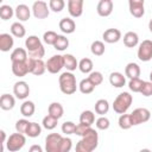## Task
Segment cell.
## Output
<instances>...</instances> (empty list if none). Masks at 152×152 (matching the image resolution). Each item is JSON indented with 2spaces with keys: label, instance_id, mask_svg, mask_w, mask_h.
<instances>
[{
  "label": "cell",
  "instance_id": "1",
  "mask_svg": "<svg viewBox=\"0 0 152 152\" xmlns=\"http://www.w3.org/2000/svg\"><path fill=\"white\" fill-rule=\"evenodd\" d=\"M99 135L91 126L82 135V139L76 144V152H91L97 147Z\"/></svg>",
  "mask_w": 152,
  "mask_h": 152
},
{
  "label": "cell",
  "instance_id": "2",
  "mask_svg": "<svg viewBox=\"0 0 152 152\" xmlns=\"http://www.w3.org/2000/svg\"><path fill=\"white\" fill-rule=\"evenodd\" d=\"M25 46L31 58H42L45 55V49L37 36H28L25 40Z\"/></svg>",
  "mask_w": 152,
  "mask_h": 152
},
{
  "label": "cell",
  "instance_id": "3",
  "mask_svg": "<svg viewBox=\"0 0 152 152\" xmlns=\"http://www.w3.org/2000/svg\"><path fill=\"white\" fill-rule=\"evenodd\" d=\"M58 83H59L61 91L63 94H65V95H71L77 89L76 77L71 71H68V70L65 72L61 74L59 78H58Z\"/></svg>",
  "mask_w": 152,
  "mask_h": 152
},
{
  "label": "cell",
  "instance_id": "4",
  "mask_svg": "<svg viewBox=\"0 0 152 152\" xmlns=\"http://www.w3.org/2000/svg\"><path fill=\"white\" fill-rule=\"evenodd\" d=\"M132 101H133V97L127 91H124V93H120L116 99L114 100L113 102V109L115 113L118 114H124L128 110V108L131 107L132 104Z\"/></svg>",
  "mask_w": 152,
  "mask_h": 152
},
{
  "label": "cell",
  "instance_id": "5",
  "mask_svg": "<svg viewBox=\"0 0 152 152\" xmlns=\"http://www.w3.org/2000/svg\"><path fill=\"white\" fill-rule=\"evenodd\" d=\"M25 142H26L25 135L23 133L17 132V133H13L8 137V139L6 141V147L10 152H17L24 147Z\"/></svg>",
  "mask_w": 152,
  "mask_h": 152
},
{
  "label": "cell",
  "instance_id": "6",
  "mask_svg": "<svg viewBox=\"0 0 152 152\" xmlns=\"http://www.w3.org/2000/svg\"><path fill=\"white\" fill-rule=\"evenodd\" d=\"M63 137L59 133H50L45 138V150L46 152H61Z\"/></svg>",
  "mask_w": 152,
  "mask_h": 152
},
{
  "label": "cell",
  "instance_id": "7",
  "mask_svg": "<svg viewBox=\"0 0 152 152\" xmlns=\"http://www.w3.org/2000/svg\"><path fill=\"white\" fill-rule=\"evenodd\" d=\"M138 58L141 62H148L152 59V40L145 39L139 44L138 48Z\"/></svg>",
  "mask_w": 152,
  "mask_h": 152
},
{
  "label": "cell",
  "instance_id": "8",
  "mask_svg": "<svg viewBox=\"0 0 152 152\" xmlns=\"http://www.w3.org/2000/svg\"><path fill=\"white\" fill-rule=\"evenodd\" d=\"M150 118H151V112L147 108H137L131 113V119H132L133 126L144 124V122L148 121Z\"/></svg>",
  "mask_w": 152,
  "mask_h": 152
},
{
  "label": "cell",
  "instance_id": "9",
  "mask_svg": "<svg viewBox=\"0 0 152 152\" xmlns=\"http://www.w3.org/2000/svg\"><path fill=\"white\" fill-rule=\"evenodd\" d=\"M64 68V58L62 55H55L50 57L46 62V70L50 74H57Z\"/></svg>",
  "mask_w": 152,
  "mask_h": 152
},
{
  "label": "cell",
  "instance_id": "10",
  "mask_svg": "<svg viewBox=\"0 0 152 152\" xmlns=\"http://www.w3.org/2000/svg\"><path fill=\"white\" fill-rule=\"evenodd\" d=\"M50 7H48V4L43 0H37L32 5V13L34 18L37 19H45L49 17Z\"/></svg>",
  "mask_w": 152,
  "mask_h": 152
},
{
  "label": "cell",
  "instance_id": "11",
  "mask_svg": "<svg viewBox=\"0 0 152 152\" xmlns=\"http://www.w3.org/2000/svg\"><path fill=\"white\" fill-rule=\"evenodd\" d=\"M27 62H28L30 74H33L36 76H40L45 72L46 63H44L42 58H31V57H28Z\"/></svg>",
  "mask_w": 152,
  "mask_h": 152
},
{
  "label": "cell",
  "instance_id": "12",
  "mask_svg": "<svg viewBox=\"0 0 152 152\" xmlns=\"http://www.w3.org/2000/svg\"><path fill=\"white\" fill-rule=\"evenodd\" d=\"M13 94L17 99L24 100L30 95V87L25 81H18L13 86Z\"/></svg>",
  "mask_w": 152,
  "mask_h": 152
},
{
  "label": "cell",
  "instance_id": "13",
  "mask_svg": "<svg viewBox=\"0 0 152 152\" xmlns=\"http://www.w3.org/2000/svg\"><path fill=\"white\" fill-rule=\"evenodd\" d=\"M144 2H145V0H128L129 13L134 18H141L144 15V13H145Z\"/></svg>",
  "mask_w": 152,
  "mask_h": 152
},
{
  "label": "cell",
  "instance_id": "14",
  "mask_svg": "<svg viewBox=\"0 0 152 152\" xmlns=\"http://www.w3.org/2000/svg\"><path fill=\"white\" fill-rule=\"evenodd\" d=\"M83 0H68V12L72 18H78L83 13Z\"/></svg>",
  "mask_w": 152,
  "mask_h": 152
},
{
  "label": "cell",
  "instance_id": "15",
  "mask_svg": "<svg viewBox=\"0 0 152 152\" xmlns=\"http://www.w3.org/2000/svg\"><path fill=\"white\" fill-rule=\"evenodd\" d=\"M27 59L26 61H21V62H12V72H13L14 76L24 77L25 75H27L30 72Z\"/></svg>",
  "mask_w": 152,
  "mask_h": 152
},
{
  "label": "cell",
  "instance_id": "16",
  "mask_svg": "<svg viewBox=\"0 0 152 152\" xmlns=\"http://www.w3.org/2000/svg\"><path fill=\"white\" fill-rule=\"evenodd\" d=\"M97 14L100 17H108L113 12V1L112 0H100L96 7Z\"/></svg>",
  "mask_w": 152,
  "mask_h": 152
},
{
  "label": "cell",
  "instance_id": "17",
  "mask_svg": "<svg viewBox=\"0 0 152 152\" xmlns=\"http://www.w3.org/2000/svg\"><path fill=\"white\" fill-rule=\"evenodd\" d=\"M102 38L106 43H109V44L118 43L121 39V31L118 28H107L103 32Z\"/></svg>",
  "mask_w": 152,
  "mask_h": 152
},
{
  "label": "cell",
  "instance_id": "18",
  "mask_svg": "<svg viewBox=\"0 0 152 152\" xmlns=\"http://www.w3.org/2000/svg\"><path fill=\"white\" fill-rule=\"evenodd\" d=\"M14 14L17 17V19H19V21H26L30 19L31 15V10L28 8V6H26L25 4H20L15 7L14 10Z\"/></svg>",
  "mask_w": 152,
  "mask_h": 152
},
{
  "label": "cell",
  "instance_id": "19",
  "mask_svg": "<svg viewBox=\"0 0 152 152\" xmlns=\"http://www.w3.org/2000/svg\"><path fill=\"white\" fill-rule=\"evenodd\" d=\"M14 45L13 37L10 33H1L0 34V50L2 52L10 51Z\"/></svg>",
  "mask_w": 152,
  "mask_h": 152
},
{
  "label": "cell",
  "instance_id": "20",
  "mask_svg": "<svg viewBox=\"0 0 152 152\" xmlns=\"http://www.w3.org/2000/svg\"><path fill=\"white\" fill-rule=\"evenodd\" d=\"M59 28L63 33L70 34L76 30V24L71 18H63L59 21Z\"/></svg>",
  "mask_w": 152,
  "mask_h": 152
},
{
  "label": "cell",
  "instance_id": "21",
  "mask_svg": "<svg viewBox=\"0 0 152 152\" xmlns=\"http://www.w3.org/2000/svg\"><path fill=\"white\" fill-rule=\"evenodd\" d=\"M109 83L115 88H122L126 84V77L121 72H112L109 75Z\"/></svg>",
  "mask_w": 152,
  "mask_h": 152
},
{
  "label": "cell",
  "instance_id": "22",
  "mask_svg": "<svg viewBox=\"0 0 152 152\" xmlns=\"http://www.w3.org/2000/svg\"><path fill=\"white\" fill-rule=\"evenodd\" d=\"M14 104H15V100H14V97L12 95H10V94H2L1 95V97H0V107H1V109L11 110V109H13Z\"/></svg>",
  "mask_w": 152,
  "mask_h": 152
},
{
  "label": "cell",
  "instance_id": "23",
  "mask_svg": "<svg viewBox=\"0 0 152 152\" xmlns=\"http://www.w3.org/2000/svg\"><path fill=\"white\" fill-rule=\"evenodd\" d=\"M139 43V36L133 32V31H128L125 33L124 36V44L127 46V48H134L137 46Z\"/></svg>",
  "mask_w": 152,
  "mask_h": 152
},
{
  "label": "cell",
  "instance_id": "24",
  "mask_svg": "<svg viewBox=\"0 0 152 152\" xmlns=\"http://www.w3.org/2000/svg\"><path fill=\"white\" fill-rule=\"evenodd\" d=\"M63 58H64V68L68 71H74L76 70V68H78V62L76 57H74L71 53L63 55Z\"/></svg>",
  "mask_w": 152,
  "mask_h": 152
},
{
  "label": "cell",
  "instance_id": "25",
  "mask_svg": "<svg viewBox=\"0 0 152 152\" xmlns=\"http://www.w3.org/2000/svg\"><path fill=\"white\" fill-rule=\"evenodd\" d=\"M125 75L128 77V78H135V77H139L140 76V66L137 64V63H128L125 68Z\"/></svg>",
  "mask_w": 152,
  "mask_h": 152
},
{
  "label": "cell",
  "instance_id": "26",
  "mask_svg": "<svg viewBox=\"0 0 152 152\" xmlns=\"http://www.w3.org/2000/svg\"><path fill=\"white\" fill-rule=\"evenodd\" d=\"M48 112L50 115L57 118V119H61L64 114V109H63V106L59 103V102H52L49 104V108H48Z\"/></svg>",
  "mask_w": 152,
  "mask_h": 152
},
{
  "label": "cell",
  "instance_id": "27",
  "mask_svg": "<svg viewBox=\"0 0 152 152\" xmlns=\"http://www.w3.org/2000/svg\"><path fill=\"white\" fill-rule=\"evenodd\" d=\"M27 50L23 49V48H17L12 51L11 53V61L12 62H21V61H26L27 57Z\"/></svg>",
  "mask_w": 152,
  "mask_h": 152
},
{
  "label": "cell",
  "instance_id": "28",
  "mask_svg": "<svg viewBox=\"0 0 152 152\" xmlns=\"http://www.w3.org/2000/svg\"><path fill=\"white\" fill-rule=\"evenodd\" d=\"M34 110H36V107L32 101H24L23 104L20 106V113L25 118H31L33 115Z\"/></svg>",
  "mask_w": 152,
  "mask_h": 152
},
{
  "label": "cell",
  "instance_id": "29",
  "mask_svg": "<svg viewBox=\"0 0 152 152\" xmlns=\"http://www.w3.org/2000/svg\"><path fill=\"white\" fill-rule=\"evenodd\" d=\"M78 88H80V91L82 94H90L93 93V90L95 89V84L89 80V78H83L80 84H78Z\"/></svg>",
  "mask_w": 152,
  "mask_h": 152
},
{
  "label": "cell",
  "instance_id": "30",
  "mask_svg": "<svg viewBox=\"0 0 152 152\" xmlns=\"http://www.w3.org/2000/svg\"><path fill=\"white\" fill-rule=\"evenodd\" d=\"M95 121V114L91 110H83L80 115V122L87 126H91Z\"/></svg>",
  "mask_w": 152,
  "mask_h": 152
},
{
  "label": "cell",
  "instance_id": "31",
  "mask_svg": "<svg viewBox=\"0 0 152 152\" xmlns=\"http://www.w3.org/2000/svg\"><path fill=\"white\" fill-rule=\"evenodd\" d=\"M11 33L17 38H23L25 36V33H26V30H25V27H24V25L21 23L15 21V23H13L11 25Z\"/></svg>",
  "mask_w": 152,
  "mask_h": 152
},
{
  "label": "cell",
  "instance_id": "32",
  "mask_svg": "<svg viewBox=\"0 0 152 152\" xmlns=\"http://www.w3.org/2000/svg\"><path fill=\"white\" fill-rule=\"evenodd\" d=\"M109 110V103L107 100L104 99H100L96 101L95 103V112L99 114V115H103V114H107Z\"/></svg>",
  "mask_w": 152,
  "mask_h": 152
},
{
  "label": "cell",
  "instance_id": "33",
  "mask_svg": "<svg viewBox=\"0 0 152 152\" xmlns=\"http://www.w3.org/2000/svg\"><path fill=\"white\" fill-rule=\"evenodd\" d=\"M57 124H58V119L55 118V116H52V115H50V114H48L46 116H44V118H43V121H42L43 127H44L45 129H49V131L56 128Z\"/></svg>",
  "mask_w": 152,
  "mask_h": 152
},
{
  "label": "cell",
  "instance_id": "34",
  "mask_svg": "<svg viewBox=\"0 0 152 152\" xmlns=\"http://www.w3.org/2000/svg\"><path fill=\"white\" fill-rule=\"evenodd\" d=\"M78 69L83 74H90L93 71V62L90 58H82L78 62Z\"/></svg>",
  "mask_w": 152,
  "mask_h": 152
},
{
  "label": "cell",
  "instance_id": "35",
  "mask_svg": "<svg viewBox=\"0 0 152 152\" xmlns=\"http://www.w3.org/2000/svg\"><path fill=\"white\" fill-rule=\"evenodd\" d=\"M40 133H42L40 125L37 124V122H30L28 128L26 131V135L30 137V138H37L38 135H40Z\"/></svg>",
  "mask_w": 152,
  "mask_h": 152
},
{
  "label": "cell",
  "instance_id": "36",
  "mask_svg": "<svg viewBox=\"0 0 152 152\" xmlns=\"http://www.w3.org/2000/svg\"><path fill=\"white\" fill-rule=\"evenodd\" d=\"M118 122H119V127L121 129H128V128H131L133 126L132 119H131V114H126V113L120 115Z\"/></svg>",
  "mask_w": 152,
  "mask_h": 152
},
{
  "label": "cell",
  "instance_id": "37",
  "mask_svg": "<svg viewBox=\"0 0 152 152\" xmlns=\"http://www.w3.org/2000/svg\"><path fill=\"white\" fill-rule=\"evenodd\" d=\"M68 46H69V39H68L65 36L58 34L57 40H56V43L53 44V48H55L56 50H58V51H64Z\"/></svg>",
  "mask_w": 152,
  "mask_h": 152
},
{
  "label": "cell",
  "instance_id": "38",
  "mask_svg": "<svg viewBox=\"0 0 152 152\" xmlns=\"http://www.w3.org/2000/svg\"><path fill=\"white\" fill-rule=\"evenodd\" d=\"M90 51L95 56H102L104 53V44L101 40H95L90 45Z\"/></svg>",
  "mask_w": 152,
  "mask_h": 152
},
{
  "label": "cell",
  "instance_id": "39",
  "mask_svg": "<svg viewBox=\"0 0 152 152\" xmlns=\"http://www.w3.org/2000/svg\"><path fill=\"white\" fill-rule=\"evenodd\" d=\"M14 10L10 5H1L0 6V18L2 20H8L13 17Z\"/></svg>",
  "mask_w": 152,
  "mask_h": 152
},
{
  "label": "cell",
  "instance_id": "40",
  "mask_svg": "<svg viewBox=\"0 0 152 152\" xmlns=\"http://www.w3.org/2000/svg\"><path fill=\"white\" fill-rule=\"evenodd\" d=\"M142 84H144V81H142V80H140L139 77L129 78L128 88H129L133 93H140V90H141V88H142Z\"/></svg>",
  "mask_w": 152,
  "mask_h": 152
},
{
  "label": "cell",
  "instance_id": "41",
  "mask_svg": "<svg viewBox=\"0 0 152 152\" xmlns=\"http://www.w3.org/2000/svg\"><path fill=\"white\" fill-rule=\"evenodd\" d=\"M57 37H58V34L55 31H46L43 34V40L48 45H53L56 43V40H57Z\"/></svg>",
  "mask_w": 152,
  "mask_h": 152
},
{
  "label": "cell",
  "instance_id": "42",
  "mask_svg": "<svg viewBox=\"0 0 152 152\" xmlns=\"http://www.w3.org/2000/svg\"><path fill=\"white\" fill-rule=\"evenodd\" d=\"M64 6H65L64 0H50V1H49V7H50V10H51L52 12H56V13L63 11Z\"/></svg>",
  "mask_w": 152,
  "mask_h": 152
},
{
  "label": "cell",
  "instance_id": "43",
  "mask_svg": "<svg viewBox=\"0 0 152 152\" xmlns=\"http://www.w3.org/2000/svg\"><path fill=\"white\" fill-rule=\"evenodd\" d=\"M28 125H30V121L26 120V119H20L15 122V131L19 132V133H23V134H26V131L28 128Z\"/></svg>",
  "mask_w": 152,
  "mask_h": 152
},
{
  "label": "cell",
  "instance_id": "44",
  "mask_svg": "<svg viewBox=\"0 0 152 152\" xmlns=\"http://www.w3.org/2000/svg\"><path fill=\"white\" fill-rule=\"evenodd\" d=\"M96 127H97V129H101V131H106V129H108L109 128V126H110V122H109V119L108 118H106V116H103V115H101L97 120H96Z\"/></svg>",
  "mask_w": 152,
  "mask_h": 152
},
{
  "label": "cell",
  "instance_id": "45",
  "mask_svg": "<svg viewBox=\"0 0 152 152\" xmlns=\"http://www.w3.org/2000/svg\"><path fill=\"white\" fill-rule=\"evenodd\" d=\"M88 78L95 84V87L100 86L102 83V81H103V76H102V74L100 71H91L89 74V76H88Z\"/></svg>",
  "mask_w": 152,
  "mask_h": 152
},
{
  "label": "cell",
  "instance_id": "46",
  "mask_svg": "<svg viewBox=\"0 0 152 152\" xmlns=\"http://www.w3.org/2000/svg\"><path fill=\"white\" fill-rule=\"evenodd\" d=\"M75 128H76V125L72 121H65L62 125V132L66 135L68 134H75Z\"/></svg>",
  "mask_w": 152,
  "mask_h": 152
},
{
  "label": "cell",
  "instance_id": "47",
  "mask_svg": "<svg viewBox=\"0 0 152 152\" xmlns=\"http://www.w3.org/2000/svg\"><path fill=\"white\" fill-rule=\"evenodd\" d=\"M141 95L148 97L152 95V82L151 81H144V84H142V88L140 90Z\"/></svg>",
  "mask_w": 152,
  "mask_h": 152
},
{
  "label": "cell",
  "instance_id": "48",
  "mask_svg": "<svg viewBox=\"0 0 152 152\" xmlns=\"http://www.w3.org/2000/svg\"><path fill=\"white\" fill-rule=\"evenodd\" d=\"M71 146H72L71 139L68 137H63L62 145H61V152H69L71 150Z\"/></svg>",
  "mask_w": 152,
  "mask_h": 152
},
{
  "label": "cell",
  "instance_id": "49",
  "mask_svg": "<svg viewBox=\"0 0 152 152\" xmlns=\"http://www.w3.org/2000/svg\"><path fill=\"white\" fill-rule=\"evenodd\" d=\"M90 126H87V125H83V124H78V125H76V128H75V134L76 135H80V137H82L84 133H86V131L89 128Z\"/></svg>",
  "mask_w": 152,
  "mask_h": 152
},
{
  "label": "cell",
  "instance_id": "50",
  "mask_svg": "<svg viewBox=\"0 0 152 152\" xmlns=\"http://www.w3.org/2000/svg\"><path fill=\"white\" fill-rule=\"evenodd\" d=\"M0 134H1V152H2L4 148H5V144H6V133H5L4 129H1Z\"/></svg>",
  "mask_w": 152,
  "mask_h": 152
},
{
  "label": "cell",
  "instance_id": "51",
  "mask_svg": "<svg viewBox=\"0 0 152 152\" xmlns=\"http://www.w3.org/2000/svg\"><path fill=\"white\" fill-rule=\"evenodd\" d=\"M43 148L39 146V145H33L30 147V152H42Z\"/></svg>",
  "mask_w": 152,
  "mask_h": 152
},
{
  "label": "cell",
  "instance_id": "52",
  "mask_svg": "<svg viewBox=\"0 0 152 152\" xmlns=\"http://www.w3.org/2000/svg\"><path fill=\"white\" fill-rule=\"evenodd\" d=\"M148 28H150V31L152 32V19H151L150 23H148Z\"/></svg>",
  "mask_w": 152,
  "mask_h": 152
},
{
  "label": "cell",
  "instance_id": "53",
  "mask_svg": "<svg viewBox=\"0 0 152 152\" xmlns=\"http://www.w3.org/2000/svg\"><path fill=\"white\" fill-rule=\"evenodd\" d=\"M150 81H151V82H152V71H151V72H150Z\"/></svg>",
  "mask_w": 152,
  "mask_h": 152
}]
</instances>
